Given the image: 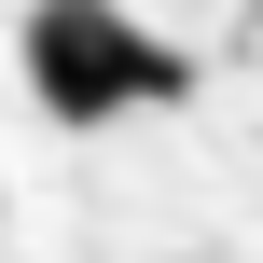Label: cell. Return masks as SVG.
<instances>
[{
    "mask_svg": "<svg viewBox=\"0 0 263 263\" xmlns=\"http://www.w3.org/2000/svg\"><path fill=\"white\" fill-rule=\"evenodd\" d=\"M194 69L153 42V28H125V14H28V97L55 111V125H111V111H153V97H180Z\"/></svg>",
    "mask_w": 263,
    "mask_h": 263,
    "instance_id": "1",
    "label": "cell"
}]
</instances>
